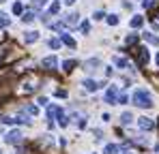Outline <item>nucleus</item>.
I'll return each instance as SVG.
<instances>
[{"label": "nucleus", "instance_id": "20", "mask_svg": "<svg viewBox=\"0 0 159 154\" xmlns=\"http://www.w3.org/2000/svg\"><path fill=\"white\" fill-rule=\"evenodd\" d=\"M48 11H50V13H58V11H60V4H58V2H52Z\"/></svg>", "mask_w": 159, "mask_h": 154}, {"label": "nucleus", "instance_id": "15", "mask_svg": "<svg viewBox=\"0 0 159 154\" xmlns=\"http://www.w3.org/2000/svg\"><path fill=\"white\" fill-rule=\"evenodd\" d=\"M65 24H69V26H75V24H78V15H75V13H71V15H69V17L65 19Z\"/></svg>", "mask_w": 159, "mask_h": 154}, {"label": "nucleus", "instance_id": "31", "mask_svg": "<svg viewBox=\"0 0 159 154\" xmlns=\"http://www.w3.org/2000/svg\"><path fill=\"white\" fill-rule=\"evenodd\" d=\"M0 2H4V0H0Z\"/></svg>", "mask_w": 159, "mask_h": 154}, {"label": "nucleus", "instance_id": "2", "mask_svg": "<svg viewBox=\"0 0 159 154\" xmlns=\"http://www.w3.org/2000/svg\"><path fill=\"white\" fill-rule=\"evenodd\" d=\"M116 96H118V88H116V86H110L106 90V103L114 105V103H116Z\"/></svg>", "mask_w": 159, "mask_h": 154}, {"label": "nucleus", "instance_id": "18", "mask_svg": "<svg viewBox=\"0 0 159 154\" xmlns=\"http://www.w3.org/2000/svg\"><path fill=\"white\" fill-rule=\"evenodd\" d=\"M7 26H9V17L4 13H0V28H7Z\"/></svg>", "mask_w": 159, "mask_h": 154}, {"label": "nucleus", "instance_id": "8", "mask_svg": "<svg viewBox=\"0 0 159 154\" xmlns=\"http://www.w3.org/2000/svg\"><path fill=\"white\" fill-rule=\"evenodd\" d=\"M114 64H116V66H120V69H127V66H129V60H127V58L116 56V58H114Z\"/></svg>", "mask_w": 159, "mask_h": 154}, {"label": "nucleus", "instance_id": "17", "mask_svg": "<svg viewBox=\"0 0 159 154\" xmlns=\"http://www.w3.org/2000/svg\"><path fill=\"white\" fill-rule=\"evenodd\" d=\"M73 66H75V62H73V60H65V62H62V69H65V71H71Z\"/></svg>", "mask_w": 159, "mask_h": 154}, {"label": "nucleus", "instance_id": "26", "mask_svg": "<svg viewBox=\"0 0 159 154\" xmlns=\"http://www.w3.org/2000/svg\"><path fill=\"white\" fill-rule=\"evenodd\" d=\"M22 19H24V22H32V19H34V13H26Z\"/></svg>", "mask_w": 159, "mask_h": 154}, {"label": "nucleus", "instance_id": "32", "mask_svg": "<svg viewBox=\"0 0 159 154\" xmlns=\"http://www.w3.org/2000/svg\"><path fill=\"white\" fill-rule=\"evenodd\" d=\"M0 154H2V150H0Z\"/></svg>", "mask_w": 159, "mask_h": 154}, {"label": "nucleus", "instance_id": "16", "mask_svg": "<svg viewBox=\"0 0 159 154\" xmlns=\"http://www.w3.org/2000/svg\"><path fill=\"white\" fill-rule=\"evenodd\" d=\"M22 11H24V4H22V2H15V4H13V13H15V15H22Z\"/></svg>", "mask_w": 159, "mask_h": 154}, {"label": "nucleus", "instance_id": "24", "mask_svg": "<svg viewBox=\"0 0 159 154\" xmlns=\"http://www.w3.org/2000/svg\"><path fill=\"white\" fill-rule=\"evenodd\" d=\"M26 111L30 113V116H37V113H39V109H37V107H32V105H28V107H26Z\"/></svg>", "mask_w": 159, "mask_h": 154}, {"label": "nucleus", "instance_id": "21", "mask_svg": "<svg viewBox=\"0 0 159 154\" xmlns=\"http://www.w3.org/2000/svg\"><path fill=\"white\" fill-rule=\"evenodd\" d=\"M135 41H138V34H129V36L125 39V43H127V45H133Z\"/></svg>", "mask_w": 159, "mask_h": 154}, {"label": "nucleus", "instance_id": "7", "mask_svg": "<svg viewBox=\"0 0 159 154\" xmlns=\"http://www.w3.org/2000/svg\"><path fill=\"white\" fill-rule=\"evenodd\" d=\"M26 36H24V41L26 43H34V41H39V32L37 30H28V32H24Z\"/></svg>", "mask_w": 159, "mask_h": 154}, {"label": "nucleus", "instance_id": "12", "mask_svg": "<svg viewBox=\"0 0 159 154\" xmlns=\"http://www.w3.org/2000/svg\"><path fill=\"white\" fill-rule=\"evenodd\" d=\"M131 120H133V116H131V113H129V111L120 116V124H125V126H127V124H131Z\"/></svg>", "mask_w": 159, "mask_h": 154}, {"label": "nucleus", "instance_id": "5", "mask_svg": "<svg viewBox=\"0 0 159 154\" xmlns=\"http://www.w3.org/2000/svg\"><path fill=\"white\" fill-rule=\"evenodd\" d=\"M138 126L142 128V130H151V128H155V122L151 118H140L138 120Z\"/></svg>", "mask_w": 159, "mask_h": 154}, {"label": "nucleus", "instance_id": "23", "mask_svg": "<svg viewBox=\"0 0 159 154\" xmlns=\"http://www.w3.org/2000/svg\"><path fill=\"white\" fill-rule=\"evenodd\" d=\"M45 2H48V0H32L34 9H41V6H45Z\"/></svg>", "mask_w": 159, "mask_h": 154}, {"label": "nucleus", "instance_id": "30", "mask_svg": "<svg viewBox=\"0 0 159 154\" xmlns=\"http://www.w3.org/2000/svg\"><path fill=\"white\" fill-rule=\"evenodd\" d=\"M125 154H131V152H125Z\"/></svg>", "mask_w": 159, "mask_h": 154}, {"label": "nucleus", "instance_id": "22", "mask_svg": "<svg viewBox=\"0 0 159 154\" xmlns=\"http://www.w3.org/2000/svg\"><path fill=\"white\" fill-rule=\"evenodd\" d=\"M50 47H52V49H58V47H60V41H58V39H50Z\"/></svg>", "mask_w": 159, "mask_h": 154}, {"label": "nucleus", "instance_id": "10", "mask_svg": "<svg viewBox=\"0 0 159 154\" xmlns=\"http://www.w3.org/2000/svg\"><path fill=\"white\" fill-rule=\"evenodd\" d=\"M118 150H120V146L110 143V146H106V148H103V154H118Z\"/></svg>", "mask_w": 159, "mask_h": 154}, {"label": "nucleus", "instance_id": "11", "mask_svg": "<svg viewBox=\"0 0 159 154\" xmlns=\"http://www.w3.org/2000/svg\"><path fill=\"white\" fill-rule=\"evenodd\" d=\"M56 64H58V60H56L54 56H50V58H45V60H43V66H45V69H54Z\"/></svg>", "mask_w": 159, "mask_h": 154}, {"label": "nucleus", "instance_id": "19", "mask_svg": "<svg viewBox=\"0 0 159 154\" xmlns=\"http://www.w3.org/2000/svg\"><path fill=\"white\" fill-rule=\"evenodd\" d=\"M107 24L116 26V24H118V15H107Z\"/></svg>", "mask_w": 159, "mask_h": 154}, {"label": "nucleus", "instance_id": "13", "mask_svg": "<svg viewBox=\"0 0 159 154\" xmlns=\"http://www.w3.org/2000/svg\"><path fill=\"white\" fill-rule=\"evenodd\" d=\"M144 24V19H142V17H140V15H135V17H133L131 19V28H140V26Z\"/></svg>", "mask_w": 159, "mask_h": 154}, {"label": "nucleus", "instance_id": "14", "mask_svg": "<svg viewBox=\"0 0 159 154\" xmlns=\"http://www.w3.org/2000/svg\"><path fill=\"white\" fill-rule=\"evenodd\" d=\"M144 39H146L148 43H153V45H157V43H159V39H157V36H153L151 32H144Z\"/></svg>", "mask_w": 159, "mask_h": 154}, {"label": "nucleus", "instance_id": "4", "mask_svg": "<svg viewBox=\"0 0 159 154\" xmlns=\"http://www.w3.org/2000/svg\"><path fill=\"white\" fill-rule=\"evenodd\" d=\"M140 60H138V64H140V66H146V64H148V58H151V53H148V49H146V47H140Z\"/></svg>", "mask_w": 159, "mask_h": 154}, {"label": "nucleus", "instance_id": "25", "mask_svg": "<svg viewBox=\"0 0 159 154\" xmlns=\"http://www.w3.org/2000/svg\"><path fill=\"white\" fill-rule=\"evenodd\" d=\"M155 2H157V0H144V2H142V6H144V9H151Z\"/></svg>", "mask_w": 159, "mask_h": 154}, {"label": "nucleus", "instance_id": "6", "mask_svg": "<svg viewBox=\"0 0 159 154\" xmlns=\"http://www.w3.org/2000/svg\"><path fill=\"white\" fill-rule=\"evenodd\" d=\"M60 43H65V45H69V47H75V41H73V36H71L69 32H62V34H60Z\"/></svg>", "mask_w": 159, "mask_h": 154}, {"label": "nucleus", "instance_id": "1", "mask_svg": "<svg viewBox=\"0 0 159 154\" xmlns=\"http://www.w3.org/2000/svg\"><path fill=\"white\" fill-rule=\"evenodd\" d=\"M133 103H135L138 107H151V105H153V96H151V92H146L144 88H138V90L133 92Z\"/></svg>", "mask_w": 159, "mask_h": 154}, {"label": "nucleus", "instance_id": "29", "mask_svg": "<svg viewBox=\"0 0 159 154\" xmlns=\"http://www.w3.org/2000/svg\"><path fill=\"white\" fill-rule=\"evenodd\" d=\"M157 64H159V53H157Z\"/></svg>", "mask_w": 159, "mask_h": 154}, {"label": "nucleus", "instance_id": "27", "mask_svg": "<svg viewBox=\"0 0 159 154\" xmlns=\"http://www.w3.org/2000/svg\"><path fill=\"white\" fill-rule=\"evenodd\" d=\"M80 28H82V32H84V34H86V32H88V30H90V26H88V22H84V24L80 26Z\"/></svg>", "mask_w": 159, "mask_h": 154}, {"label": "nucleus", "instance_id": "28", "mask_svg": "<svg viewBox=\"0 0 159 154\" xmlns=\"http://www.w3.org/2000/svg\"><path fill=\"white\" fill-rule=\"evenodd\" d=\"M65 2H67V4H73V2H75V0H65Z\"/></svg>", "mask_w": 159, "mask_h": 154}, {"label": "nucleus", "instance_id": "3", "mask_svg": "<svg viewBox=\"0 0 159 154\" xmlns=\"http://www.w3.org/2000/svg\"><path fill=\"white\" fill-rule=\"evenodd\" d=\"M7 143H22V133H20V130L7 133Z\"/></svg>", "mask_w": 159, "mask_h": 154}, {"label": "nucleus", "instance_id": "9", "mask_svg": "<svg viewBox=\"0 0 159 154\" xmlns=\"http://www.w3.org/2000/svg\"><path fill=\"white\" fill-rule=\"evenodd\" d=\"M84 88H86L88 92H95V90L99 88V83H97V81H93V79H86V81H84Z\"/></svg>", "mask_w": 159, "mask_h": 154}]
</instances>
